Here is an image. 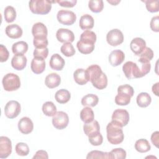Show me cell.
Instances as JSON below:
<instances>
[{
  "label": "cell",
  "instance_id": "obj_40",
  "mask_svg": "<svg viewBox=\"0 0 159 159\" xmlns=\"http://www.w3.org/2000/svg\"><path fill=\"white\" fill-rule=\"evenodd\" d=\"M86 158H111L109 152H104L98 150H93L89 152Z\"/></svg>",
  "mask_w": 159,
  "mask_h": 159
},
{
  "label": "cell",
  "instance_id": "obj_14",
  "mask_svg": "<svg viewBox=\"0 0 159 159\" xmlns=\"http://www.w3.org/2000/svg\"><path fill=\"white\" fill-rule=\"evenodd\" d=\"M108 59L110 64L112 66H117L124 61L125 54L120 50H114L111 52Z\"/></svg>",
  "mask_w": 159,
  "mask_h": 159
},
{
  "label": "cell",
  "instance_id": "obj_32",
  "mask_svg": "<svg viewBox=\"0 0 159 159\" xmlns=\"http://www.w3.org/2000/svg\"><path fill=\"white\" fill-rule=\"evenodd\" d=\"M43 114L48 117H53L57 112V107L52 101H47L42 106Z\"/></svg>",
  "mask_w": 159,
  "mask_h": 159
},
{
  "label": "cell",
  "instance_id": "obj_8",
  "mask_svg": "<svg viewBox=\"0 0 159 159\" xmlns=\"http://www.w3.org/2000/svg\"><path fill=\"white\" fill-rule=\"evenodd\" d=\"M21 110L20 104L19 102L14 100L9 101L4 107L5 116L9 119H14L18 116Z\"/></svg>",
  "mask_w": 159,
  "mask_h": 159
},
{
  "label": "cell",
  "instance_id": "obj_25",
  "mask_svg": "<svg viewBox=\"0 0 159 159\" xmlns=\"http://www.w3.org/2000/svg\"><path fill=\"white\" fill-rule=\"evenodd\" d=\"M99 102V98L96 94H88L83 96L81 99V104L86 107H94Z\"/></svg>",
  "mask_w": 159,
  "mask_h": 159
},
{
  "label": "cell",
  "instance_id": "obj_3",
  "mask_svg": "<svg viewBox=\"0 0 159 159\" xmlns=\"http://www.w3.org/2000/svg\"><path fill=\"white\" fill-rule=\"evenodd\" d=\"M122 71L125 77L129 79L139 78L143 77L140 67L136 63L131 61H127L122 66Z\"/></svg>",
  "mask_w": 159,
  "mask_h": 159
},
{
  "label": "cell",
  "instance_id": "obj_53",
  "mask_svg": "<svg viewBox=\"0 0 159 159\" xmlns=\"http://www.w3.org/2000/svg\"><path fill=\"white\" fill-rule=\"evenodd\" d=\"M107 2H109V4H111V5H113V6H116L117 4H118L120 2V0H111V1H109V0H107Z\"/></svg>",
  "mask_w": 159,
  "mask_h": 159
},
{
  "label": "cell",
  "instance_id": "obj_47",
  "mask_svg": "<svg viewBox=\"0 0 159 159\" xmlns=\"http://www.w3.org/2000/svg\"><path fill=\"white\" fill-rule=\"evenodd\" d=\"M9 53L7 48L2 44L0 45V61H6L9 58Z\"/></svg>",
  "mask_w": 159,
  "mask_h": 159
},
{
  "label": "cell",
  "instance_id": "obj_41",
  "mask_svg": "<svg viewBox=\"0 0 159 159\" xmlns=\"http://www.w3.org/2000/svg\"><path fill=\"white\" fill-rule=\"evenodd\" d=\"M88 137L89 143L94 146H99L103 142V137L100 132L91 134Z\"/></svg>",
  "mask_w": 159,
  "mask_h": 159
},
{
  "label": "cell",
  "instance_id": "obj_26",
  "mask_svg": "<svg viewBox=\"0 0 159 159\" xmlns=\"http://www.w3.org/2000/svg\"><path fill=\"white\" fill-rule=\"evenodd\" d=\"M70 93L65 89H61L58 90L55 94V98L56 101L60 104H65L68 102L70 101Z\"/></svg>",
  "mask_w": 159,
  "mask_h": 159
},
{
  "label": "cell",
  "instance_id": "obj_12",
  "mask_svg": "<svg viewBox=\"0 0 159 159\" xmlns=\"http://www.w3.org/2000/svg\"><path fill=\"white\" fill-rule=\"evenodd\" d=\"M57 39L61 43H71L75 40V35L73 32L68 29L61 28L59 29L56 33Z\"/></svg>",
  "mask_w": 159,
  "mask_h": 159
},
{
  "label": "cell",
  "instance_id": "obj_31",
  "mask_svg": "<svg viewBox=\"0 0 159 159\" xmlns=\"http://www.w3.org/2000/svg\"><path fill=\"white\" fill-rule=\"evenodd\" d=\"M135 149L140 153H145L151 149V146L147 139H140L135 142Z\"/></svg>",
  "mask_w": 159,
  "mask_h": 159
},
{
  "label": "cell",
  "instance_id": "obj_24",
  "mask_svg": "<svg viewBox=\"0 0 159 159\" xmlns=\"http://www.w3.org/2000/svg\"><path fill=\"white\" fill-rule=\"evenodd\" d=\"M83 131L84 134L89 136L91 134L100 132L99 124L97 120H93L91 122L86 123L83 125Z\"/></svg>",
  "mask_w": 159,
  "mask_h": 159
},
{
  "label": "cell",
  "instance_id": "obj_34",
  "mask_svg": "<svg viewBox=\"0 0 159 159\" xmlns=\"http://www.w3.org/2000/svg\"><path fill=\"white\" fill-rule=\"evenodd\" d=\"M4 17L7 23L12 22L16 18V11L14 7L11 6L6 7L4 11Z\"/></svg>",
  "mask_w": 159,
  "mask_h": 159
},
{
  "label": "cell",
  "instance_id": "obj_43",
  "mask_svg": "<svg viewBox=\"0 0 159 159\" xmlns=\"http://www.w3.org/2000/svg\"><path fill=\"white\" fill-rule=\"evenodd\" d=\"M142 1L145 3L146 8L148 11L150 12H157L158 11L159 1L158 0H147Z\"/></svg>",
  "mask_w": 159,
  "mask_h": 159
},
{
  "label": "cell",
  "instance_id": "obj_13",
  "mask_svg": "<svg viewBox=\"0 0 159 159\" xmlns=\"http://www.w3.org/2000/svg\"><path fill=\"white\" fill-rule=\"evenodd\" d=\"M18 129L22 134H29L34 129V124L29 117H24L18 122Z\"/></svg>",
  "mask_w": 159,
  "mask_h": 159
},
{
  "label": "cell",
  "instance_id": "obj_33",
  "mask_svg": "<svg viewBox=\"0 0 159 159\" xmlns=\"http://www.w3.org/2000/svg\"><path fill=\"white\" fill-rule=\"evenodd\" d=\"M139 56L140 57L138 60L139 62L148 63L153 57V52L150 48L146 47Z\"/></svg>",
  "mask_w": 159,
  "mask_h": 159
},
{
  "label": "cell",
  "instance_id": "obj_30",
  "mask_svg": "<svg viewBox=\"0 0 159 159\" xmlns=\"http://www.w3.org/2000/svg\"><path fill=\"white\" fill-rule=\"evenodd\" d=\"M96 34L91 30H84L80 35V41L89 43V44H94L96 41Z\"/></svg>",
  "mask_w": 159,
  "mask_h": 159
},
{
  "label": "cell",
  "instance_id": "obj_44",
  "mask_svg": "<svg viewBox=\"0 0 159 159\" xmlns=\"http://www.w3.org/2000/svg\"><path fill=\"white\" fill-rule=\"evenodd\" d=\"M117 93L129 95L132 98L134 94V89L130 85L126 84L119 86L117 88Z\"/></svg>",
  "mask_w": 159,
  "mask_h": 159
},
{
  "label": "cell",
  "instance_id": "obj_15",
  "mask_svg": "<svg viewBox=\"0 0 159 159\" xmlns=\"http://www.w3.org/2000/svg\"><path fill=\"white\" fill-rule=\"evenodd\" d=\"M32 34L34 39L47 38L48 30L47 27L42 22H37L32 26Z\"/></svg>",
  "mask_w": 159,
  "mask_h": 159
},
{
  "label": "cell",
  "instance_id": "obj_42",
  "mask_svg": "<svg viewBox=\"0 0 159 159\" xmlns=\"http://www.w3.org/2000/svg\"><path fill=\"white\" fill-rule=\"evenodd\" d=\"M110 157L111 159H124L126 158V152L122 148H116L113 150H112L110 152Z\"/></svg>",
  "mask_w": 159,
  "mask_h": 159
},
{
  "label": "cell",
  "instance_id": "obj_1",
  "mask_svg": "<svg viewBox=\"0 0 159 159\" xmlns=\"http://www.w3.org/2000/svg\"><path fill=\"white\" fill-rule=\"evenodd\" d=\"M106 132L107 140L111 144L118 145L123 142L124 135L122 127H120L112 121L107 125Z\"/></svg>",
  "mask_w": 159,
  "mask_h": 159
},
{
  "label": "cell",
  "instance_id": "obj_17",
  "mask_svg": "<svg viewBox=\"0 0 159 159\" xmlns=\"http://www.w3.org/2000/svg\"><path fill=\"white\" fill-rule=\"evenodd\" d=\"M65 64V60L58 53L53 54L50 60L49 65L52 69L56 71L61 70Z\"/></svg>",
  "mask_w": 159,
  "mask_h": 159
},
{
  "label": "cell",
  "instance_id": "obj_20",
  "mask_svg": "<svg viewBox=\"0 0 159 159\" xmlns=\"http://www.w3.org/2000/svg\"><path fill=\"white\" fill-rule=\"evenodd\" d=\"M27 58L24 55H15L11 60V65L16 70H22L27 65Z\"/></svg>",
  "mask_w": 159,
  "mask_h": 159
},
{
  "label": "cell",
  "instance_id": "obj_10",
  "mask_svg": "<svg viewBox=\"0 0 159 159\" xmlns=\"http://www.w3.org/2000/svg\"><path fill=\"white\" fill-rule=\"evenodd\" d=\"M88 80L93 84L99 80L104 73L102 72L101 67L98 65H92L86 70Z\"/></svg>",
  "mask_w": 159,
  "mask_h": 159
},
{
  "label": "cell",
  "instance_id": "obj_36",
  "mask_svg": "<svg viewBox=\"0 0 159 159\" xmlns=\"http://www.w3.org/2000/svg\"><path fill=\"white\" fill-rule=\"evenodd\" d=\"M89 9L95 13L100 12L104 8V2L102 0H91L88 2Z\"/></svg>",
  "mask_w": 159,
  "mask_h": 159
},
{
  "label": "cell",
  "instance_id": "obj_29",
  "mask_svg": "<svg viewBox=\"0 0 159 159\" xmlns=\"http://www.w3.org/2000/svg\"><path fill=\"white\" fill-rule=\"evenodd\" d=\"M28 50V44L24 41L14 43L12 47V53L15 55H24Z\"/></svg>",
  "mask_w": 159,
  "mask_h": 159
},
{
  "label": "cell",
  "instance_id": "obj_39",
  "mask_svg": "<svg viewBox=\"0 0 159 159\" xmlns=\"http://www.w3.org/2000/svg\"><path fill=\"white\" fill-rule=\"evenodd\" d=\"M130 98L131 97L129 95L122 93H118L115 97V102L116 104L119 106H127L130 103Z\"/></svg>",
  "mask_w": 159,
  "mask_h": 159
},
{
  "label": "cell",
  "instance_id": "obj_16",
  "mask_svg": "<svg viewBox=\"0 0 159 159\" xmlns=\"http://www.w3.org/2000/svg\"><path fill=\"white\" fill-rule=\"evenodd\" d=\"M145 47V41L140 37H135L133 39L130 44V48L131 50L136 55H139Z\"/></svg>",
  "mask_w": 159,
  "mask_h": 159
},
{
  "label": "cell",
  "instance_id": "obj_18",
  "mask_svg": "<svg viewBox=\"0 0 159 159\" xmlns=\"http://www.w3.org/2000/svg\"><path fill=\"white\" fill-rule=\"evenodd\" d=\"M6 34L11 39H19L22 35V29L17 24H11L7 25L5 29Z\"/></svg>",
  "mask_w": 159,
  "mask_h": 159
},
{
  "label": "cell",
  "instance_id": "obj_50",
  "mask_svg": "<svg viewBox=\"0 0 159 159\" xmlns=\"http://www.w3.org/2000/svg\"><path fill=\"white\" fill-rule=\"evenodd\" d=\"M33 158H43V159H48V153L45 150H38L35 154L34 155V156L33 157Z\"/></svg>",
  "mask_w": 159,
  "mask_h": 159
},
{
  "label": "cell",
  "instance_id": "obj_9",
  "mask_svg": "<svg viewBox=\"0 0 159 159\" xmlns=\"http://www.w3.org/2000/svg\"><path fill=\"white\" fill-rule=\"evenodd\" d=\"M106 40L111 46H117L124 41V35L118 29L111 30L106 35Z\"/></svg>",
  "mask_w": 159,
  "mask_h": 159
},
{
  "label": "cell",
  "instance_id": "obj_11",
  "mask_svg": "<svg viewBox=\"0 0 159 159\" xmlns=\"http://www.w3.org/2000/svg\"><path fill=\"white\" fill-rule=\"evenodd\" d=\"M12 153L11 140L7 137H0V158H6Z\"/></svg>",
  "mask_w": 159,
  "mask_h": 159
},
{
  "label": "cell",
  "instance_id": "obj_48",
  "mask_svg": "<svg viewBox=\"0 0 159 159\" xmlns=\"http://www.w3.org/2000/svg\"><path fill=\"white\" fill-rule=\"evenodd\" d=\"M55 2H57L60 6L65 7H74L76 2V0H58Z\"/></svg>",
  "mask_w": 159,
  "mask_h": 159
},
{
  "label": "cell",
  "instance_id": "obj_28",
  "mask_svg": "<svg viewBox=\"0 0 159 159\" xmlns=\"http://www.w3.org/2000/svg\"><path fill=\"white\" fill-rule=\"evenodd\" d=\"M80 119L84 124L94 120V114L93 109L89 107H84L80 112Z\"/></svg>",
  "mask_w": 159,
  "mask_h": 159
},
{
  "label": "cell",
  "instance_id": "obj_22",
  "mask_svg": "<svg viewBox=\"0 0 159 159\" xmlns=\"http://www.w3.org/2000/svg\"><path fill=\"white\" fill-rule=\"evenodd\" d=\"M61 83L60 76L55 73L48 74L45 80V85L50 89L55 88L59 86Z\"/></svg>",
  "mask_w": 159,
  "mask_h": 159
},
{
  "label": "cell",
  "instance_id": "obj_4",
  "mask_svg": "<svg viewBox=\"0 0 159 159\" xmlns=\"http://www.w3.org/2000/svg\"><path fill=\"white\" fill-rule=\"evenodd\" d=\"M2 84L4 89L7 91H13L18 89L20 86V81L18 75L14 73H7L2 78Z\"/></svg>",
  "mask_w": 159,
  "mask_h": 159
},
{
  "label": "cell",
  "instance_id": "obj_45",
  "mask_svg": "<svg viewBox=\"0 0 159 159\" xmlns=\"http://www.w3.org/2000/svg\"><path fill=\"white\" fill-rule=\"evenodd\" d=\"M33 43L35 48H46L48 45V42L47 38H40L34 39L33 40Z\"/></svg>",
  "mask_w": 159,
  "mask_h": 159
},
{
  "label": "cell",
  "instance_id": "obj_21",
  "mask_svg": "<svg viewBox=\"0 0 159 159\" xmlns=\"http://www.w3.org/2000/svg\"><path fill=\"white\" fill-rule=\"evenodd\" d=\"M94 19L89 14L83 15L80 19L79 25L80 28L83 30H89L94 27Z\"/></svg>",
  "mask_w": 159,
  "mask_h": 159
},
{
  "label": "cell",
  "instance_id": "obj_38",
  "mask_svg": "<svg viewBox=\"0 0 159 159\" xmlns=\"http://www.w3.org/2000/svg\"><path fill=\"white\" fill-rule=\"evenodd\" d=\"M16 153L20 156H27L29 153V147L28 145L24 142H19L15 147Z\"/></svg>",
  "mask_w": 159,
  "mask_h": 159
},
{
  "label": "cell",
  "instance_id": "obj_51",
  "mask_svg": "<svg viewBox=\"0 0 159 159\" xmlns=\"http://www.w3.org/2000/svg\"><path fill=\"white\" fill-rule=\"evenodd\" d=\"M151 141L152 143L157 148H158L159 143V132L156 131L153 132L151 135Z\"/></svg>",
  "mask_w": 159,
  "mask_h": 159
},
{
  "label": "cell",
  "instance_id": "obj_5",
  "mask_svg": "<svg viewBox=\"0 0 159 159\" xmlns=\"http://www.w3.org/2000/svg\"><path fill=\"white\" fill-rule=\"evenodd\" d=\"M129 114L128 111L123 109L115 110L112 115V121L121 127L125 126L129 121Z\"/></svg>",
  "mask_w": 159,
  "mask_h": 159
},
{
  "label": "cell",
  "instance_id": "obj_7",
  "mask_svg": "<svg viewBox=\"0 0 159 159\" xmlns=\"http://www.w3.org/2000/svg\"><path fill=\"white\" fill-rule=\"evenodd\" d=\"M69 122L68 114L63 111H58L53 116V125L58 130H62L66 128Z\"/></svg>",
  "mask_w": 159,
  "mask_h": 159
},
{
  "label": "cell",
  "instance_id": "obj_52",
  "mask_svg": "<svg viewBox=\"0 0 159 159\" xmlns=\"http://www.w3.org/2000/svg\"><path fill=\"white\" fill-rule=\"evenodd\" d=\"M158 84L159 83L157 82L152 86V92L157 96H158Z\"/></svg>",
  "mask_w": 159,
  "mask_h": 159
},
{
  "label": "cell",
  "instance_id": "obj_23",
  "mask_svg": "<svg viewBox=\"0 0 159 159\" xmlns=\"http://www.w3.org/2000/svg\"><path fill=\"white\" fill-rule=\"evenodd\" d=\"M73 78L75 82L80 85H84L89 81L86 70L83 68L76 70L73 73Z\"/></svg>",
  "mask_w": 159,
  "mask_h": 159
},
{
  "label": "cell",
  "instance_id": "obj_49",
  "mask_svg": "<svg viewBox=\"0 0 159 159\" xmlns=\"http://www.w3.org/2000/svg\"><path fill=\"white\" fill-rule=\"evenodd\" d=\"M150 28L152 30L155 32H159V16H156L153 17L152 18L151 21H150Z\"/></svg>",
  "mask_w": 159,
  "mask_h": 159
},
{
  "label": "cell",
  "instance_id": "obj_27",
  "mask_svg": "<svg viewBox=\"0 0 159 159\" xmlns=\"http://www.w3.org/2000/svg\"><path fill=\"white\" fill-rule=\"evenodd\" d=\"M136 101L139 107H146L150 104L152 98L150 94H148L147 93L142 92L137 95Z\"/></svg>",
  "mask_w": 159,
  "mask_h": 159
},
{
  "label": "cell",
  "instance_id": "obj_46",
  "mask_svg": "<svg viewBox=\"0 0 159 159\" xmlns=\"http://www.w3.org/2000/svg\"><path fill=\"white\" fill-rule=\"evenodd\" d=\"M48 54V49L47 47L43 48H35L33 55L34 57H39L42 58L43 59H45Z\"/></svg>",
  "mask_w": 159,
  "mask_h": 159
},
{
  "label": "cell",
  "instance_id": "obj_37",
  "mask_svg": "<svg viewBox=\"0 0 159 159\" xmlns=\"http://www.w3.org/2000/svg\"><path fill=\"white\" fill-rule=\"evenodd\" d=\"M61 52L66 57H72L75 55V50L71 44V43L67 42V43H64L61 48H60Z\"/></svg>",
  "mask_w": 159,
  "mask_h": 159
},
{
  "label": "cell",
  "instance_id": "obj_6",
  "mask_svg": "<svg viewBox=\"0 0 159 159\" xmlns=\"http://www.w3.org/2000/svg\"><path fill=\"white\" fill-rule=\"evenodd\" d=\"M57 18L58 21L61 24L71 25L75 22L76 16L73 11L61 9L58 12Z\"/></svg>",
  "mask_w": 159,
  "mask_h": 159
},
{
  "label": "cell",
  "instance_id": "obj_19",
  "mask_svg": "<svg viewBox=\"0 0 159 159\" xmlns=\"http://www.w3.org/2000/svg\"><path fill=\"white\" fill-rule=\"evenodd\" d=\"M30 68L35 74H40L43 72L45 68V60L42 58L34 57L32 60Z\"/></svg>",
  "mask_w": 159,
  "mask_h": 159
},
{
  "label": "cell",
  "instance_id": "obj_2",
  "mask_svg": "<svg viewBox=\"0 0 159 159\" xmlns=\"http://www.w3.org/2000/svg\"><path fill=\"white\" fill-rule=\"evenodd\" d=\"M55 1L47 0H32L29 1V8L31 12L35 14H47L52 9V3Z\"/></svg>",
  "mask_w": 159,
  "mask_h": 159
},
{
  "label": "cell",
  "instance_id": "obj_35",
  "mask_svg": "<svg viewBox=\"0 0 159 159\" xmlns=\"http://www.w3.org/2000/svg\"><path fill=\"white\" fill-rule=\"evenodd\" d=\"M76 47H77L79 52L83 54H89L94 49V44L84 43L80 40H79L77 42Z\"/></svg>",
  "mask_w": 159,
  "mask_h": 159
}]
</instances>
